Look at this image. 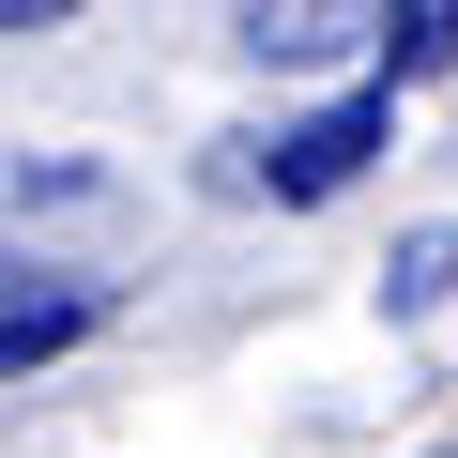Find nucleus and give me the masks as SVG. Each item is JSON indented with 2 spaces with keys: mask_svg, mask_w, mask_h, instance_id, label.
<instances>
[{
  "mask_svg": "<svg viewBox=\"0 0 458 458\" xmlns=\"http://www.w3.org/2000/svg\"><path fill=\"white\" fill-rule=\"evenodd\" d=\"M382 138H397V77H382V92H336V107H306V123H276V138H229V153H245L229 183H276V199H336V183H352Z\"/></svg>",
  "mask_w": 458,
  "mask_h": 458,
  "instance_id": "f257e3e1",
  "label": "nucleus"
},
{
  "mask_svg": "<svg viewBox=\"0 0 458 458\" xmlns=\"http://www.w3.org/2000/svg\"><path fill=\"white\" fill-rule=\"evenodd\" d=\"M77 336H92V291H77V276H47V291H31V276H0V382L47 367V352H77Z\"/></svg>",
  "mask_w": 458,
  "mask_h": 458,
  "instance_id": "f03ea898",
  "label": "nucleus"
},
{
  "mask_svg": "<svg viewBox=\"0 0 458 458\" xmlns=\"http://www.w3.org/2000/svg\"><path fill=\"white\" fill-rule=\"evenodd\" d=\"M245 47L260 62H336L352 47V0H245Z\"/></svg>",
  "mask_w": 458,
  "mask_h": 458,
  "instance_id": "7ed1b4c3",
  "label": "nucleus"
},
{
  "mask_svg": "<svg viewBox=\"0 0 458 458\" xmlns=\"http://www.w3.org/2000/svg\"><path fill=\"white\" fill-rule=\"evenodd\" d=\"M382 306H397V321H428V306H458V229H412V245L382 260Z\"/></svg>",
  "mask_w": 458,
  "mask_h": 458,
  "instance_id": "20e7f679",
  "label": "nucleus"
},
{
  "mask_svg": "<svg viewBox=\"0 0 458 458\" xmlns=\"http://www.w3.org/2000/svg\"><path fill=\"white\" fill-rule=\"evenodd\" d=\"M382 62L397 77H443L458 62V0H382Z\"/></svg>",
  "mask_w": 458,
  "mask_h": 458,
  "instance_id": "39448f33",
  "label": "nucleus"
},
{
  "mask_svg": "<svg viewBox=\"0 0 458 458\" xmlns=\"http://www.w3.org/2000/svg\"><path fill=\"white\" fill-rule=\"evenodd\" d=\"M77 16V0H0V31H62Z\"/></svg>",
  "mask_w": 458,
  "mask_h": 458,
  "instance_id": "423d86ee",
  "label": "nucleus"
}]
</instances>
